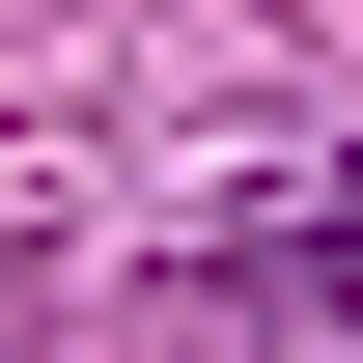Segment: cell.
<instances>
[{"instance_id":"cell-1","label":"cell","mask_w":363,"mask_h":363,"mask_svg":"<svg viewBox=\"0 0 363 363\" xmlns=\"http://www.w3.org/2000/svg\"><path fill=\"white\" fill-rule=\"evenodd\" d=\"M308 308H363V196L224 224V252H196V308H168V363H252V335H308Z\"/></svg>"}]
</instances>
